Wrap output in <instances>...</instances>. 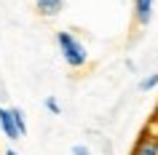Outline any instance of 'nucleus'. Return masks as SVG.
Listing matches in <instances>:
<instances>
[{"label": "nucleus", "instance_id": "obj_1", "mask_svg": "<svg viewBox=\"0 0 158 155\" xmlns=\"http://www.w3.org/2000/svg\"><path fill=\"white\" fill-rule=\"evenodd\" d=\"M56 46H59V54L64 59L67 67H73V70H81V67L89 64V51L86 46L73 32H67V30H59L56 32Z\"/></svg>", "mask_w": 158, "mask_h": 155}, {"label": "nucleus", "instance_id": "obj_2", "mask_svg": "<svg viewBox=\"0 0 158 155\" xmlns=\"http://www.w3.org/2000/svg\"><path fill=\"white\" fill-rule=\"evenodd\" d=\"M131 155H158V131L145 128L139 134V139L134 142Z\"/></svg>", "mask_w": 158, "mask_h": 155}, {"label": "nucleus", "instance_id": "obj_3", "mask_svg": "<svg viewBox=\"0 0 158 155\" xmlns=\"http://www.w3.org/2000/svg\"><path fill=\"white\" fill-rule=\"evenodd\" d=\"M0 131L6 134V139H19L22 131L16 126V118H14V110L11 107H0Z\"/></svg>", "mask_w": 158, "mask_h": 155}, {"label": "nucleus", "instance_id": "obj_4", "mask_svg": "<svg viewBox=\"0 0 158 155\" xmlns=\"http://www.w3.org/2000/svg\"><path fill=\"white\" fill-rule=\"evenodd\" d=\"M153 8H156V0H134V22L139 27H148L153 19Z\"/></svg>", "mask_w": 158, "mask_h": 155}, {"label": "nucleus", "instance_id": "obj_5", "mask_svg": "<svg viewBox=\"0 0 158 155\" xmlns=\"http://www.w3.org/2000/svg\"><path fill=\"white\" fill-rule=\"evenodd\" d=\"M64 3L67 0H35V8H38L40 16L54 19V16H59V14L64 11Z\"/></svg>", "mask_w": 158, "mask_h": 155}, {"label": "nucleus", "instance_id": "obj_6", "mask_svg": "<svg viewBox=\"0 0 158 155\" xmlns=\"http://www.w3.org/2000/svg\"><path fill=\"white\" fill-rule=\"evenodd\" d=\"M156 86H158V72H150L139 80V91H153Z\"/></svg>", "mask_w": 158, "mask_h": 155}, {"label": "nucleus", "instance_id": "obj_7", "mask_svg": "<svg viewBox=\"0 0 158 155\" xmlns=\"http://www.w3.org/2000/svg\"><path fill=\"white\" fill-rule=\"evenodd\" d=\"M14 110V118H16V126H19V131H22V137L27 134V120H24V112H22V107H11Z\"/></svg>", "mask_w": 158, "mask_h": 155}, {"label": "nucleus", "instance_id": "obj_8", "mask_svg": "<svg viewBox=\"0 0 158 155\" xmlns=\"http://www.w3.org/2000/svg\"><path fill=\"white\" fill-rule=\"evenodd\" d=\"M46 110H48L51 115H62V107H59V102H56L54 96H48V99H46Z\"/></svg>", "mask_w": 158, "mask_h": 155}, {"label": "nucleus", "instance_id": "obj_9", "mask_svg": "<svg viewBox=\"0 0 158 155\" xmlns=\"http://www.w3.org/2000/svg\"><path fill=\"white\" fill-rule=\"evenodd\" d=\"M73 155H91V150L83 147V145H75V147H73Z\"/></svg>", "mask_w": 158, "mask_h": 155}, {"label": "nucleus", "instance_id": "obj_10", "mask_svg": "<svg viewBox=\"0 0 158 155\" xmlns=\"http://www.w3.org/2000/svg\"><path fill=\"white\" fill-rule=\"evenodd\" d=\"M6 155H19V153H16V150H11V147H8V150H6Z\"/></svg>", "mask_w": 158, "mask_h": 155}]
</instances>
